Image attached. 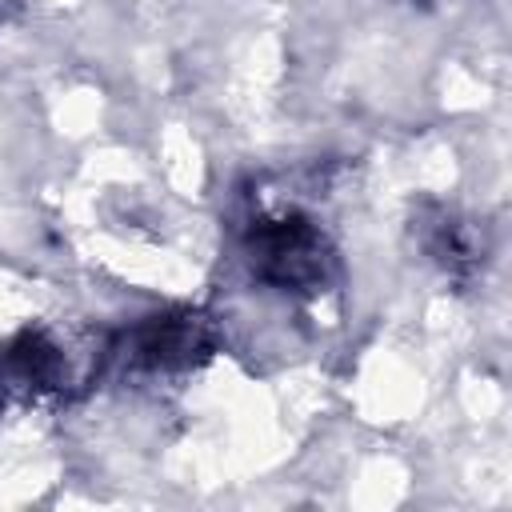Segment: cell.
Returning <instances> with one entry per match:
<instances>
[{
	"instance_id": "obj_1",
	"label": "cell",
	"mask_w": 512,
	"mask_h": 512,
	"mask_svg": "<svg viewBox=\"0 0 512 512\" xmlns=\"http://www.w3.org/2000/svg\"><path fill=\"white\" fill-rule=\"evenodd\" d=\"M256 260L276 284H316L324 272V244L304 220H272L256 232Z\"/></svg>"
}]
</instances>
